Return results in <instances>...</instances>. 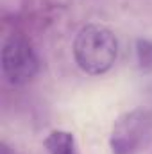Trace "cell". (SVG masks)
Wrapping results in <instances>:
<instances>
[{
    "label": "cell",
    "instance_id": "cell-4",
    "mask_svg": "<svg viewBox=\"0 0 152 154\" xmlns=\"http://www.w3.org/2000/svg\"><path fill=\"white\" fill-rule=\"evenodd\" d=\"M43 145L48 154H81L75 136L70 131H63V129L50 131L43 140Z\"/></svg>",
    "mask_w": 152,
    "mask_h": 154
},
{
    "label": "cell",
    "instance_id": "cell-3",
    "mask_svg": "<svg viewBox=\"0 0 152 154\" xmlns=\"http://www.w3.org/2000/svg\"><path fill=\"white\" fill-rule=\"evenodd\" d=\"M0 66L7 82L23 86L39 72V59L29 39L20 34H13L2 45Z\"/></svg>",
    "mask_w": 152,
    "mask_h": 154
},
{
    "label": "cell",
    "instance_id": "cell-2",
    "mask_svg": "<svg viewBox=\"0 0 152 154\" xmlns=\"http://www.w3.org/2000/svg\"><path fill=\"white\" fill-rule=\"evenodd\" d=\"M152 140V111L136 108L120 115L113 124L109 147L113 154H138Z\"/></svg>",
    "mask_w": 152,
    "mask_h": 154
},
{
    "label": "cell",
    "instance_id": "cell-5",
    "mask_svg": "<svg viewBox=\"0 0 152 154\" xmlns=\"http://www.w3.org/2000/svg\"><path fill=\"white\" fill-rule=\"evenodd\" d=\"M138 68L143 72H152V39L138 38L134 45Z\"/></svg>",
    "mask_w": 152,
    "mask_h": 154
},
{
    "label": "cell",
    "instance_id": "cell-1",
    "mask_svg": "<svg viewBox=\"0 0 152 154\" xmlns=\"http://www.w3.org/2000/svg\"><path fill=\"white\" fill-rule=\"evenodd\" d=\"M74 59L88 75H104L118 59V39L114 32L100 23L81 27L74 39Z\"/></svg>",
    "mask_w": 152,
    "mask_h": 154
}]
</instances>
